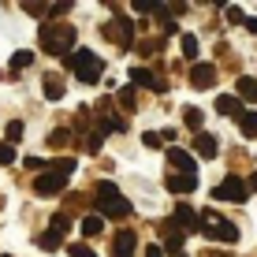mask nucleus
Masks as SVG:
<instances>
[{
  "instance_id": "1",
  "label": "nucleus",
  "mask_w": 257,
  "mask_h": 257,
  "mask_svg": "<svg viewBox=\"0 0 257 257\" xmlns=\"http://www.w3.org/2000/svg\"><path fill=\"white\" fill-rule=\"evenodd\" d=\"M75 26L71 23H41V30H38V41H41V49L52 52V56H71L75 52Z\"/></svg>"
},
{
  "instance_id": "2",
  "label": "nucleus",
  "mask_w": 257,
  "mask_h": 257,
  "mask_svg": "<svg viewBox=\"0 0 257 257\" xmlns=\"http://www.w3.org/2000/svg\"><path fill=\"white\" fill-rule=\"evenodd\" d=\"M64 67L75 71L78 82H86V86L101 82V75H104V60L97 56V52H90V49H75L71 56H64Z\"/></svg>"
},
{
  "instance_id": "3",
  "label": "nucleus",
  "mask_w": 257,
  "mask_h": 257,
  "mask_svg": "<svg viewBox=\"0 0 257 257\" xmlns=\"http://www.w3.org/2000/svg\"><path fill=\"white\" fill-rule=\"evenodd\" d=\"M201 231L209 238H216V242H238V227L231 220H224L220 212H212V209L201 212Z\"/></svg>"
},
{
  "instance_id": "4",
  "label": "nucleus",
  "mask_w": 257,
  "mask_h": 257,
  "mask_svg": "<svg viewBox=\"0 0 257 257\" xmlns=\"http://www.w3.org/2000/svg\"><path fill=\"white\" fill-rule=\"evenodd\" d=\"M104 38L116 41L119 49H135V19L131 15H116V19L104 26Z\"/></svg>"
},
{
  "instance_id": "5",
  "label": "nucleus",
  "mask_w": 257,
  "mask_h": 257,
  "mask_svg": "<svg viewBox=\"0 0 257 257\" xmlns=\"http://www.w3.org/2000/svg\"><path fill=\"white\" fill-rule=\"evenodd\" d=\"M212 198H220V201H235V205H242V201L250 198V190H246V183L238 179V175H227L224 183H216V187H212Z\"/></svg>"
},
{
  "instance_id": "6",
  "label": "nucleus",
  "mask_w": 257,
  "mask_h": 257,
  "mask_svg": "<svg viewBox=\"0 0 257 257\" xmlns=\"http://www.w3.org/2000/svg\"><path fill=\"white\" fill-rule=\"evenodd\" d=\"M172 224L179 227L183 235H187V231H201V212H194L187 201H179V205H175V212H172Z\"/></svg>"
},
{
  "instance_id": "7",
  "label": "nucleus",
  "mask_w": 257,
  "mask_h": 257,
  "mask_svg": "<svg viewBox=\"0 0 257 257\" xmlns=\"http://www.w3.org/2000/svg\"><path fill=\"white\" fill-rule=\"evenodd\" d=\"M168 164H172L179 175H198V161H194L187 149H179V146H168Z\"/></svg>"
},
{
  "instance_id": "8",
  "label": "nucleus",
  "mask_w": 257,
  "mask_h": 257,
  "mask_svg": "<svg viewBox=\"0 0 257 257\" xmlns=\"http://www.w3.org/2000/svg\"><path fill=\"white\" fill-rule=\"evenodd\" d=\"M135 250H138V235L131 231V227L116 231V238H112V257H135Z\"/></svg>"
},
{
  "instance_id": "9",
  "label": "nucleus",
  "mask_w": 257,
  "mask_h": 257,
  "mask_svg": "<svg viewBox=\"0 0 257 257\" xmlns=\"http://www.w3.org/2000/svg\"><path fill=\"white\" fill-rule=\"evenodd\" d=\"M190 86H194V90H209V86H216V64H194L190 67Z\"/></svg>"
},
{
  "instance_id": "10",
  "label": "nucleus",
  "mask_w": 257,
  "mask_h": 257,
  "mask_svg": "<svg viewBox=\"0 0 257 257\" xmlns=\"http://www.w3.org/2000/svg\"><path fill=\"white\" fill-rule=\"evenodd\" d=\"M131 82H135V86H149V90H157V93L168 90V82H164V78H157L149 67H131Z\"/></svg>"
},
{
  "instance_id": "11",
  "label": "nucleus",
  "mask_w": 257,
  "mask_h": 257,
  "mask_svg": "<svg viewBox=\"0 0 257 257\" xmlns=\"http://www.w3.org/2000/svg\"><path fill=\"white\" fill-rule=\"evenodd\" d=\"M67 187V179H60V175H38V179H34V190H38L41 194V198H56V194L60 190H64Z\"/></svg>"
},
{
  "instance_id": "12",
  "label": "nucleus",
  "mask_w": 257,
  "mask_h": 257,
  "mask_svg": "<svg viewBox=\"0 0 257 257\" xmlns=\"http://www.w3.org/2000/svg\"><path fill=\"white\" fill-rule=\"evenodd\" d=\"M97 216H112V220H123L131 216V201L127 198H116V201H97Z\"/></svg>"
},
{
  "instance_id": "13",
  "label": "nucleus",
  "mask_w": 257,
  "mask_h": 257,
  "mask_svg": "<svg viewBox=\"0 0 257 257\" xmlns=\"http://www.w3.org/2000/svg\"><path fill=\"white\" fill-rule=\"evenodd\" d=\"M164 187L172 190V194H194L198 190V175H179V172H172L164 179Z\"/></svg>"
},
{
  "instance_id": "14",
  "label": "nucleus",
  "mask_w": 257,
  "mask_h": 257,
  "mask_svg": "<svg viewBox=\"0 0 257 257\" xmlns=\"http://www.w3.org/2000/svg\"><path fill=\"white\" fill-rule=\"evenodd\" d=\"M194 153L205 157V161H212V157L220 153V146H216V138H212V135H205V131H201V135L194 138Z\"/></svg>"
},
{
  "instance_id": "15",
  "label": "nucleus",
  "mask_w": 257,
  "mask_h": 257,
  "mask_svg": "<svg viewBox=\"0 0 257 257\" xmlns=\"http://www.w3.org/2000/svg\"><path fill=\"white\" fill-rule=\"evenodd\" d=\"M216 112L220 116H242V101L235 93H220L216 97Z\"/></svg>"
},
{
  "instance_id": "16",
  "label": "nucleus",
  "mask_w": 257,
  "mask_h": 257,
  "mask_svg": "<svg viewBox=\"0 0 257 257\" xmlns=\"http://www.w3.org/2000/svg\"><path fill=\"white\" fill-rule=\"evenodd\" d=\"M183 238H187V235H183L179 227H175L172 220H168V224H164V246H168L172 253H183Z\"/></svg>"
},
{
  "instance_id": "17",
  "label": "nucleus",
  "mask_w": 257,
  "mask_h": 257,
  "mask_svg": "<svg viewBox=\"0 0 257 257\" xmlns=\"http://www.w3.org/2000/svg\"><path fill=\"white\" fill-rule=\"evenodd\" d=\"M30 64H34V52H30V49H19V52L12 56V64H8V71H12V75H23Z\"/></svg>"
},
{
  "instance_id": "18",
  "label": "nucleus",
  "mask_w": 257,
  "mask_h": 257,
  "mask_svg": "<svg viewBox=\"0 0 257 257\" xmlns=\"http://www.w3.org/2000/svg\"><path fill=\"white\" fill-rule=\"evenodd\" d=\"M93 194H97V201H116V198H123L119 187H116V183H108V179H101V183H97Z\"/></svg>"
},
{
  "instance_id": "19",
  "label": "nucleus",
  "mask_w": 257,
  "mask_h": 257,
  "mask_svg": "<svg viewBox=\"0 0 257 257\" xmlns=\"http://www.w3.org/2000/svg\"><path fill=\"white\" fill-rule=\"evenodd\" d=\"M78 231L93 238V235H101V231H104V220L97 216V212H90V216H82V224H78Z\"/></svg>"
},
{
  "instance_id": "20",
  "label": "nucleus",
  "mask_w": 257,
  "mask_h": 257,
  "mask_svg": "<svg viewBox=\"0 0 257 257\" xmlns=\"http://www.w3.org/2000/svg\"><path fill=\"white\" fill-rule=\"evenodd\" d=\"M52 175H60V179H71L75 175V157H60V161H52Z\"/></svg>"
},
{
  "instance_id": "21",
  "label": "nucleus",
  "mask_w": 257,
  "mask_h": 257,
  "mask_svg": "<svg viewBox=\"0 0 257 257\" xmlns=\"http://www.w3.org/2000/svg\"><path fill=\"white\" fill-rule=\"evenodd\" d=\"M45 97L49 101H60V97H64V78L60 75H45Z\"/></svg>"
},
{
  "instance_id": "22",
  "label": "nucleus",
  "mask_w": 257,
  "mask_h": 257,
  "mask_svg": "<svg viewBox=\"0 0 257 257\" xmlns=\"http://www.w3.org/2000/svg\"><path fill=\"white\" fill-rule=\"evenodd\" d=\"M38 246H41V250H49V253H56L60 246H64V235H56V231H45V235H38Z\"/></svg>"
},
{
  "instance_id": "23",
  "label": "nucleus",
  "mask_w": 257,
  "mask_h": 257,
  "mask_svg": "<svg viewBox=\"0 0 257 257\" xmlns=\"http://www.w3.org/2000/svg\"><path fill=\"white\" fill-rule=\"evenodd\" d=\"M238 101H257V78H238Z\"/></svg>"
},
{
  "instance_id": "24",
  "label": "nucleus",
  "mask_w": 257,
  "mask_h": 257,
  "mask_svg": "<svg viewBox=\"0 0 257 257\" xmlns=\"http://www.w3.org/2000/svg\"><path fill=\"white\" fill-rule=\"evenodd\" d=\"M238 127H242L246 138H257V112H242V116H238Z\"/></svg>"
},
{
  "instance_id": "25",
  "label": "nucleus",
  "mask_w": 257,
  "mask_h": 257,
  "mask_svg": "<svg viewBox=\"0 0 257 257\" xmlns=\"http://www.w3.org/2000/svg\"><path fill=\"white\" fill-rule=\"evenodd\" d=\"M101 146H104V135H97V131H90V135L82 138V149H86L90 157H97V153H101Z\"/></svg>"
},
{
  "instance_id": "26",
  "label": "nucleus",
  "mask_w": 257,
  "mask_h": 257,
  "mask_svg": "<svg viewBox=\"0 0 257 257\" xmlns=\"http://www.w3.org/2000/svg\"><path fill=\"white\" fill-rule=\"evenodd\" d=\"M179 45H183V56L187 60H198V38H194V34H183Z\"/></svg>"
},
{
  "instance_id": "27",
  "label": "nucleus",
  "mask_w": 257,
  "mask_h": 257,
  "mask_svg": "<svg viewBox=\"0 0 257 257\" xmlns=\"http://www.w3.org/2000/svg\"><path fill=\"white\" fill-rule=\"evenodd\" d=\"M67 138H71V135H67V127H56V131H52V135H49L45 142H49L52 149H64V146H67Z\"/></svg>"
},
{
  "instance_id": "28",
  "label": "nucleus",
  "mask_w": 257,
  "mask_h": 257,
  "mask_svg": "<svg viewBox=\"0 0 257 257\" xmlns=\"http://www.w3.org/2000/svg\"><path fill=\"white\" fill-rule=\"evenodd\" d=\"M183 123H187L190 131H198V135H201V108H187V112H183Z\"/></svg>"
},
{
  "instance_id": "29",
  "label": "nucleus",
  "mask_w": 257,
  "mask_h": 257,
  "mask_svg": "<svg viewBox=\"0 0 257 257\" xmlns=\"http://www.w3.org/2000/svg\"><path fill=\"white\" fill-rule=\"evenodd\" d=\"M67 224H71V220H67V212H56V216H52V224H49V231L64 235V231H67Z\"/></svg>"
},
{
  "instance_id": "30",
  "label": "nucleus",
  "mask_w": 257,
  "mask_h": 257,
  "mask_svg": "<svg viewBox=\"0 0 257 257\" xmlns=\"http://www.w3.org/2000/svg\"><path fill=\"white\" fill-rule=\"evenodd\" d=\"M131 8H135L138 15H157V8H161V4H153V0H135Z\"/></svg>"
},
{
  "instance_id": "31",
  "label": "nucleus",
  "mask_w": 257,
  "mask_h": 257,
  "mask_svg": "<svg viewBox=\"0 0 257 257\" xmlns=\"http://www.w3.org/2000/svg\"><path fill=\"white\" fill-rule=\"evenodd\" d=\"M4 135H8V142H12V146H15V142L23 138V123H19V119H12V123H8V127H4Z\"/></svg>"
},
{
  "instance_id": "32",
  "label": "nucleus",
  "mask_w": 257,
  "mask_h": 257,
  "mask_svg": "<svg viewBox=\"0 0 257 257\" xmlns=\"http://www.w3.org/2000/svg\"><path fill=\"white\" fill-rule=\"evenodd\" d=\"M142 142H146L149 149H161V146H164V135H161V131H146V135H142Z\"/></svg>"
},
{
  "instance_id": "33",
  "label": "nucleus",
  "mask_w": 257,
  "mask_h": 257,
  "mask_svg": "<svg viewBox=\"0 0 257 257\" xmlns=\"http://www.w3.org/2000/svg\"><path fill=\"white\" fill-rule=\"evenodd\" d=\"M67 253H71V257H97L86 242H71V246H67Z\"/></svg>"
},
{
  "instance_id": "34",
  "label": "nucleus",
  "mask_w": 257,
  "mask_h": 257,
  "mask_svg": "<svg viewBox=\"0 0 257 257\" xmlns=\"http://www.w3.org/2000/svg\"><path fill=\"white\" fill-rule=\"evenodd\" d=\"M0 164H15V146L12 142H0Z\"/></svg>"
},
{
  "instance_id": "35",
  "label": "nucleus",
  "mask_w": 257,
  "mask_h": 257,
  "mask_svg": "<svg viewBox=\"0 0 257 257\" xmlns=\"http://www.w3.org/2000/svg\"><path fill=\"white\" fill-rule=\"evenodd\" d=\"M116 97H119L123 104H127V108L135 104V90H131V86H123V90H116Z\"/></svg>"
},
{
  "instance_id": "36",
  "label": "nucleus",
  "mask_w": 257,
  "mask_h": 257,
  "mask_svg": "<svg viewBox=\"0 0 257 257\" xmlns=\"http://www.w3.org/2000/svg\"><path fill=\"white\" fill-rule=\"evenodd\" d=\"M227 23H246V15H242V8H227Z\"/></svg>"
},
{
  "instance_id": "37",
  "label": "nucleus",
  "mask_w": 257,
  "mask_h": 257,
  "mask_svg": "<svg viewBox=\"0 0 257 257\" xmlns=\"http://www.w3.org/2000/svg\"><path fill=\"white\" fill-rule=\"evenodd\" d=\"M23 8H26L30 15H49V8H45V4H23Z\"/></svg>"
},
{
  "instance_id": "38",
  "label": "nucleus",
  "mask_w": 257,
  "mask_h": 257,
  "mask_svg": "<svg viewBox=\"0 0 257 257\" xmlns=\"http://www.w3.org/2000/svg\"><path fill=\"white\" fill-rule=\"evenodd\" d=\"M146 257H164V250H161L157 242H149V246H146Z\"/></svg>"
},
{
  "instance_id": "39",
  "label": "nucleus",
  "mask_w": 257,
  "mask_h": 257,
  "mask_svg": "<svg viewBox=\"0 0 257 257\" xmlns=\"http://www.w3.org/2000/svg\"><path fill=\"white\" fill-rule=\"evenodd\" d=\"M246 30H250V34H257V19H253V15L246 19Z\"/></svg>"
},
{
  "instance_id": "40",
  "label": "nucleus",
  "mask_w": 257,
  "mask_h": 257,
  "mask_svg": "<svg viewBox=\"0 0 257 257\" xmlns=\"http://www.w3.org/2000/svg\"><path fill=\"white\" fill-rule=\"evenodd\" d=\"M246 190H257V172L250 175V183H246Z\"/></svg>"
},
{
  "instance_id": "41",
  "label": "nucleus",
  "mask_w": 257,
  "mask_h": 257,
  "mask_svg": "<svg viewBox=\"0 0 257 257\" xmlns=\"http://www.w3.org/2000/svg\"><path fill=\"white\" fill-rule=\"evenodd\" d=\"M172 257H187V253H172Z\"/></svg>"
},
{
  "instance_id": "42",
  "label": "nucleus",
  "mask_w": 257,
  "mask_h": 257,
  "mask_svg": "<svg viewBox=\"0 0 257 257\" xmlns=\"http://www.w3.org/2000/svg\"><path fill=\"white\" fill-rule=\"evenodd\" d=\"M0 257H8V253H0Z\"/></svg>"
}]
</instances>
